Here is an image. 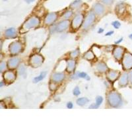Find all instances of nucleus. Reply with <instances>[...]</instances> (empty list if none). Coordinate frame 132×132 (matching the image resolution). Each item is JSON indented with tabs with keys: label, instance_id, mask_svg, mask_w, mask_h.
Segmentation results:
<instances>
[{
	"label": "nucleus",
	"instance_id": "nucleus-1",
	"mask_svg": "<svg viewBox=\"0 0 132 132\" xmlns=\"http://www.w3.org/2000/svg\"><path fill=\"white\" fill-rule=\"evenodd\" d=\"M40 19L39 18L37 17L36 16H33L26 20L24 22V24H23L21 28L20 29V33H25L28 32V30L31 28H35L40 24Z\"/></svg>",
	"mask_w": 132,
	"mask_h": 132
},
{
	"label": "nucleus",
	"instance_id": "nucleus-2",
	"mask_svg": "<svg viewBox=\"0 0 132 132\" xmlns=\"http://www.w3.org/2000/svg\"><path fill=\"white\" fill-rule=\"evenodd\" d=\"M108 102L110 106L117 108L121 105L122 102L121 95L116 91H112L108 94Z\"/></svg>",
	"mask_w": 132,
	"mask_h": 132
},
{
	"label": "nucleus",
	"instance_id": "nucleus-3",
	"mask_svg": "<svg viewBox=\"0 0 132 132\" xmlns=\"http://www.w3.org/2000/svg\"><path fill=\"white\" fill-rule=\"evenodd\" d=\"M122 65L124 69H130L132 68V54L126 52L122 58Z\"/></svg>",
	"mask_w": 132,
	"mask_h": 132
},
{
	"label": "nucleus",
	"instance_id": "nucleus-4",
	"mask_svg": "<svg viewBox=\"0 0 132 132\" xmlns=\"http://www.w3.org/2000/svg\"><path fill=\"white\" fill-rule=\"evenodd\" d=\"M43 61V57L39 54H35V55H33V56L30 57L29 63L33 67H40L42 64Z\"/></svg>",
	"mask_w": 132,
	"mask_h": 132
},
{
	"label": "nucleus",
	"instance_id": "nucleus-5",
	"mask_svg": "<svg viewBox=\"0 0 132 132\" xmlns=\"http://www.w3.org/2000/svg\"><path fill=\"white\" fill-rule=\"evenodd\" d=\"M96 19L95 17V13L93 12V11H91L88 13V15H87V17L85 18L84 22H83V27L84 29H87L91 26L93 23L95 22Z\"/></svg>",
	"mask_w": 132,
	"mask_h": 132
},
{
	"label": "nucleus",
	"instance_id": "nucleus-6",
	"mask_svg": "<svg viewBox=\"0 0 132 132\" xmlns=\"http://www.w3.org/2000/svg\"><path fill=\"white\" fill-rule=\"evenodd\" d=\"M22 50V44L19 41H15L9 45V52L13 55L19 54Z\"/></svg>",
	"mask_w": 132,
	"mask_h": 132
},
{
	"label": "nucleus",
	"instance_id": "nucleus-7",
	"mask_svg": "<svg viewBox=\"0 0 132 132\" xmlns=\"http://www.w3.org/2000/svg\"><path fill=\"white\" fill-rule=\"evenodd\" d=\"M83 15L82 14H78V15H76L72 21V28L73 29H78L83 24Z\"/></svg>",
	"mask_w": 132,
	"mask_h": 132
},
{
	"label": "nucleus",
	"instance_id": "nucleus-8",
	"mask_svg": "<svg viewBox=\"0 0 132 132\" xmlns=\"http://www.w3.org/2000/svg\"><path fill=\"white\" fill-rule=\"evenodd\" d=\"M124 49L120 46H116L113 50V56L118 60H120L123 56Z\"/></svg>",
	"mask_w": 132,
	"mask_h": 132
},
{
	"label": "nucleus",
	"instance_id": "nucleus-9",
	"mask_svg": "<svg viewBox=\"0 0 132 132\" xmlns=\"http://www.w3.org/2000/svg\"><path fill=\"white\" fill-rule=\"evenodd\" d=\"M3 79L7 83H13L16 79V74L12 71H8L3 73Z\"/></svg>",
	"mask_w": 132,
	"mask_h": 132
},
{
	"label": "nucleus",
	"instance_id": "nucleus-10",
	"mask_svg": "<svg viewBox=\"0 0 132 132\" xmlns=\"http://www.w3.org/2000/svg\"><path fill=\"white\" fill-rule=\"evenodd\" d=\"M69 24V21L67 20H65L63 21H61L60 23L57 24L56 26V31L57 32H63L64 30H65L68 28Z\"/></svg>",
	"mask_w": 132,
	"mask_h": 132
},
{
	"label": "nucleus",
	"instance_id": "nucleus-11",
	"mask_svg": "<svg viewBox=\"0 0 132 132\" xmlns=\"http://www.w3.org/2000/svg\"><path fill=\"white\" fill-rule=\"evenodd\" d=\"M58 15L56 13H50L45 17L44 19V23L46 24H51L54 23L57 19Z\"/></svg>",
	"mask_w": 132,
	"mask_h": 132
},
{
	"label": "nucleus",
	"instance_id": "nucleus-12",
	"mask_svg": "<svg viewBox=\"0 0 132 132\" xmlns=\"http://www.w3.org/2000/svg\"><path fill=\"white\" fill-rule=\"evenodd\" d=\"M119 75L120 73L118 71L110 70L106 73V77L110 81L114 82L117 79L118 77H119Z\"/></svg>",
	"mask_w": 132,
	"mask_h": 132
},
{
	"label": "nucleus",
	"instance_id": "nucleus-13",
	"mask_svg": "<svg viewBox=\"0 0 132 132\" xmlns=\"http://www.w3.org/2000/svg\"><path fill=\"white\" fill-rule=\"evenodd\" d=\"M20 62V59L17 57H14L9 59L7 62V66L9 69H15L17 67Z\"/></svg>",
	"mask_w": 132,
	"mask_h": 132
},
{
	"label": "nucleus",
	"instance_id": "nucleus-14",
	"mask_svg": "<svg viewBox=\"0 0 132 132\" xmlns=\"http://www.w3.org/2000/svg\"><path fill=\"white\" fill-rule=\"evenodd\" d=\"M93 9L94 13L98 15H102L104 12V7L100 3H96L93 7Z\"/></svg>",
	"mask_w": 132,
	"mask_h": 132
},
{
	"label": "nucleus",
	"instance_id": "nucleus-15",
	"mask_svg": "<svg viewBox=\"0 0 132 132\" xmlns=\"http://www.w3.org/2000/svg\"><path fill=\"white\" fill-rule=\"evenodd\" d=\"M65 79V75L62 73H56L52 75V80L56 83L61 82Z\"/></svg>",
	"mask_w": 132,
	"mask_h": 132
},
{
	"label": "nucleus",
	"instance_id": "nucleus-16",
	"mask_svg": "<svg viewBox=\"0 0 132 132\" xmlns=\"http://www.w3.org/2000/svg\"><path fill=\"white\" fill-rule=\"evenodd\" d=\"M129 79H129V75L128 73H123L120 77V79L119 80V84L121 87H125L128 84Z\"/></svg>",
	"mask_w": 132,
	"mask_h": 132
},
{
	"label": "nucleus",
	"instance_id": "nucleus-17",
	"mask_svg": "<svg viewBox=\"0 0 132 132\" xmlns=\"http://www.w3.org/2000/svg\"><path fill=\"white\" fill-rule=\"evenodd\" d=\"M5 36L6 38H15L17 36V32L15 28H9L5 31Z\"/></svg>",
	"mask_w": 132,
	"mask_h": 132
},
{
	"label": "nucleus",
	"instance_id": "nucleus-18",
	"mask_svg": "<svg viewBox=\"0 0 132 132\" xmlns=\"http://www.w3.org/2000/svg\"><path fill=\"white\" fill-rule=\"evenodd\" d=\"M75 61L73 60H69L67 61V68H66L67 72L69 73H72L73 72L74 69L75 68Z\"/></svg>",
	"mask_w": 132,
	"mask_h": 132
},
{
	"label": "nucleus",
	"instance_id": "nucleus-19",
	"mask_svg": "<svg viewBox=\"0 0 132 132\" xmlns=\"http://www.w3.org/2000/svg\"><path fill=\"white\" fill-rule=\"evenodd\" d=\"M77 78H83L84 79H87V80L90 79L89 75L84 72H77V73H75L72 77V79H74Z\"/></svg>",
	"mask_w": 132,
	"mask_h": 132
},
{
	"label": "nucleus",
	"instance_id": "nucleus-20",
	"mask_svg": "<svg viewBox=\"0 0 132 132\" xmlns=\"http://www.w3.org/2000/svg\"><path fill=\"white\" fill-rule=\"evenodd\" d=\"M96 69H97L98 72L103 73V72H106L108 71V67L104 63L100 62L96 65Z\"/></svg>",
	"mask_w": 132,
	"mask_h": 132
},
{
	"label": "nucleus",
	"instance_id": "nucleus-21",
	"mask_svg": "<svg viewBox=\"0 0 132 132\" xmlns=\"http://www.w3.org/2000/svg\"><path fill=\"white\" fill-rule=\"evenodd\" d=\"M89 102V99L86 97H82L79 98L77 100V104L79 106H84L85 104H87Z\"/></svg>",
	"mask_w": 132,
	"mask_h": 132
},
{
	"label": "nucleus",
	"instance_id": "nucleus-22",
	"mask_svg": "<svg viewBox=\"0 0 132 132\" xmlns=\"http://www.w3.org/2000/svg\"><path fill=\"white\" fill-rule=\"evenodd\" d=\"M83 58H84V59L87 60H92L95 58V55H94V54H93L92 51L89 50V51L86 52L85 54H84Z\"/></svg>",
	"mask_w": 132,
	"mask_h": 132
},
{
	"label": "nucleus",
	"instance_id": "nucleus-23",
	"mask_svg": "<svg viewBox=\"0 0 132 132\" xmlns=\"http://www.w3.org/2000/svg\"><path fill=\"white\" fill-rule=\"evenodd\" d=\"M46 75V72H42L39 75L34 79V83H38L40 82V81H41L42 80H43L45 78Z\"/></svg>",
	"mask_w": 132,
	"mask_h": 132
},
{
	"label": "nucleus",
	"instance_id": "nucleus-24",
	"mask_svg": "<svg viewBox=\"0 0 132 132\" xmlns=\"http://www.w3.org/2000/svg\"><path fill=\"white\" fill-rule=\"evenodd\" d=\"M116 11L117 12L118 14H121L123 13V11H125V5L123 3H120L118 4L117 6L116 7Z\"/></svg>",
	"mask_w": 132,
	"mask_h": 132
},
{
	"label": "nucleus",
	"instance_id": "nucleus-25",
	"mask_svg": "<svg viewBox=\"0 0 132 132\" xmlns=\"http://www.w3.org/2000/svg\"><path fill=\"white\" fill-rule=\"evenodd\" d=\"M81 4H82V1L81 0H75L70 5V7H72V9H77L81 5Z\"/></svg>",
	"mask_w": 132,
	"mask_h": 132
},
{
	"label": "nucleus",
	"instance_id": "nucleus-26",
	"mask_svg": "<svg viewBox=\"0 0 132 132\" xmlns=\"http://www.w3.org/2000/svg\"><path fill=\"white\" fill-rule=\"evenodd\" d=\"M18 72L19 73V74L21 75H23L26 73V67L24 65H21L19 67V69H18Z\"/></svg>",
	"mask_w": 132,
	"mask_h": 132
},
{
	"label": "nucleus",
	"instance_id": "nucleus-27",
	"mask_svg": "<svg viewBox=\"0 0 132 132\" xmlns=\"http://www.w3.org/2000/svg\"><path fill=\"white\" fill-rule=\"evenodd\" d=\"M73 15V12L72 11H67L65 13H64V14L63 15V18L65 19V20L69 19V18L71 17Z\"/></svg>",
	"mask_w": 132,
	"mask_h": 132
},
{
	"label": "nucleus",
	"instance_id": "nucleus-28",
	"mask_svg": "<svg viewBox=\"0 0 132 132\" xmlns=\"http://www.w3.org/2000/svg\"><path fill=\"white\" fill-rule=\"evenodd\" d=\"M79 53H80V52H79V50L78 49H77V50H74V51H73V52H72L70 53V56L72 57V58H77V57L78 56Z\"/></svg>",
	"mask_w": 132,
	"mask_h": 132
},
{
	"label": "nucleus",
	"instance_id": "nucleus-29",
	"mask_svg": "<svg viewBox=\"0 0 132 132\" xmlns=\"http://www.w3.org/2000/svg\"><path fill=\"white\" fill-rule=\"evenodd\" d=\"M103 102V98L100 96H98L96 98V104H97L98 106H100V104H102Z\"/></svg>",
	"mask_w": 132,
	"mask_h": 132
},
{
	"label": "nucleus",
	"instance_id": "nucleus-30",
	"mask_svg": "<svg viewBox=\"0 0 132 132\" xmlns=\"http://www.w3.org/2000/svg\"><path fill=\"white\" fill-rule=\"evenodd\" d=\"M114 0H100V1L104 5H112L114 2Z\"/></svg>",
	"mask_w": 132,
	"mask_h": 132
},
{
	"label": "nucleus",
	"instance_id": "nucleus-31",
	"mask_svg": "<svg viewBox=\"0 0 132 132\" xmlns=\"http://www.w3.org/2000/svg\"><path fill=\"white\" fill-rule=\"evenodd\" d=\"M112 26H114L115 28H116V29L119 28L120 27V26H121L120 23L119 21H114L112 23Z\"/></svg>",
	"mask_w": 132,
	"mask_h": 132
},
{
	"label": "nucleus",
	"instance_id": "nucleus-32",
	"mask_svg": "<svg viewBox=\"0 0 132 132\" xmlns=\"http://www.w3.org/2000/svg\"><path fill=\"white\" fill-rule=\"evenodd\" d=\"M73 95L75 96H78L80 95V93H81V91H80V89H79V88L78 87H76L75 89H73Z\"/></svg>",
	"mask_w": 132,
	"mask_h": 132
},
{
	"label": "nucleus",
	"instance_id": "nucleus-33",
	"mask_svg": "<svg viewBox=\"0 0 132 132\" xmlns=\"http://www.w3.org/2000/svg\"><path fill=\"white\" fill-rule=\"evenodd\" d=\"M5 67H6V65L4 62H1V65H0V69H1V72H2L5 69Z\"/></svg>",
	"mask_w": 132,
	"mask_h": 132
},
{
	"label": "nucleus",
	"instance_id": "nucleus-34",
	"mask_svg": "<svg viewBox=\"0 0 132 132\" xmlns=\"http://www.w3.org/2000/svg\"><path fill=\"white\" fill-rule=\"evenodd\" d=\"M73 103H72V102H67V108H69V109H72V108H73Z\"/></svg>",
	"mask_w": 132,
	"mask_h": 132
},
{
	"label": "nucleus",
	"instance_id": "nucleus-35",
	"mask_svg": "<svg viewBox=\"0 0 132 132\" xmlns=\"http://www.w3.org/2000/svg\"><path fill=\"white\" fill-rule=\"evenodd\" d=\"M98 106H98L97 104H96V103H95V104H91V106H89V108H98Z\"/></svg>",
	"mask_w": 132,
	"mask_h": 132
},
{
	"label": "nucleus",
	"instance_id": "nucleus-36",
	"mask_svg": "<svg viewBox=\"0 0 132 132\" xmlns=\"http://www.w3.org/2000/svg\"><path fill=\"white\" fill-rule=\"evenodd\" d=\"M129 79H130V81L132 83V71L130 72V75H129Z\"/></svg>",
	"mask_w": 132,
	"mask_h": 132
},
{
	"label": "nucleus",
	"instance_id": "nucleus-37",
	"mask_svg": "<svg viewBox=\"0 0 132 132\" xmlns=\"http://www.w3.org/2000/svg\"><path fill=\"white\" fill-rule=\"evenodd\" d=\"M113 33H114V31H110V32H108V33H106V36H111Z\"/></svg>",
	"mask_w": 132,
	"mask_h": 132
},
{
	"label": "nucleus",
	"instance_id": "nucleus-38",
	"mask_svg": "<svg viewBox=\"0 0 132 132\" xmlns=\"http://www.w3.org/2000/svg\"><path fill=\"white\" fill-rule=\"evenodd\" d=\"M122 40H123V38H120V39H119V40H118V41L115 42V44H119L120 42H121L122 41Z\"/></svg>",
	"mask_w": 132,
	"mask_h": 132
},
{
	"label": "nucleus",
	"instance_id": "nucleus-39",
	"mask_svg": "<svg viewBox=\"0 0 132 132\" xmlns=\"http://www.w3.org/2000/svg\"><path fill=\"white\" fill-rule=\"evenodd\" d=\"M34 1H35V0H25V1H26V3H31V2H33Z\"/></svg>",
	"mask_w": 132,
	"mask_h": 132
},
{
	"label": "nucleus",
	"instance_id": "nucleus-40",
	"mask_svg": "<svg viewBox=\"0 0 132 132\" xmlns=\"http://www.w3.org/2000/svg\"><path fill=\"white\" fill-rule=\"evenodd\" d=\"M104 31V30L102 29V28H100L99 30H98V33H102V32Z\"/></svg>",
	"mask_w": 132,
	"mask_h": 132
},
{
	"label": "nucleus",
	"instance_id": "nucleus-41",
	"mask_svg": "<svg viewBox=\"0 0 132 132\" xmlns=\"http://www.w3.org/2000/svg\"><path fill=\"white\" fill-rule=\"evenodd\" d=\"M3 85V82L1 81V84H0V87H2Z\"/></svg>",
	"mask_w": 132,
	"mask_h": 132
},
{
	"label": "nucleus",
	"instance_id": "nucleus-42",
	"mask_svg": "<svg viewBox=\"0 0 132 132\" xmlns=\"http://www.w3.org/2000/svg\"><path fill=\"white\" fill-rule=\"evenodd\" d=\"M131 38V39H132V34H131V35H130V36H129Z\"/></svg>",
	"mask_w": 132,
	"mask_h": 132
}]
</instances>
